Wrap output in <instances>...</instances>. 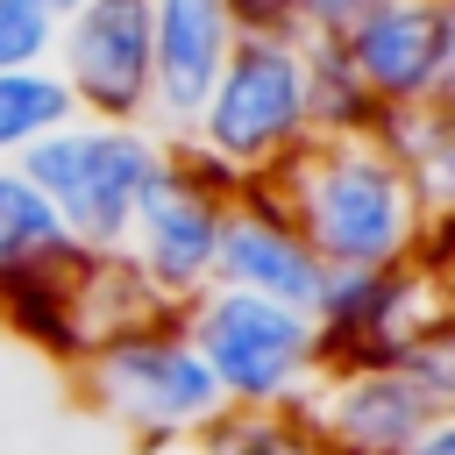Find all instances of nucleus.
<instances>
[{
    "label": "nucleus",
    "instance_id": "f257e3e1",
    "mask_svg": "<svg viewBox=\"0 0 455 455\" xmlns=\"http://www.w3.org/2000/svg\"><path fill=\"white\" fill-rule=\"evenodd\" d=\"M263 185L320 270H398L448 256V213L427 206V192L384 156L377 135H306Z\"/></svg>",
    "mask_w": 455,
    "mask_h": 455
},
{
    "label": "nucleus",
    "instance_id": "f03ea898",
    "mask_svg": "<svg viewBox=\"0 0 455 455\" xmlns=\"http://www.w3.org/2000/svg\"><path fill=\"white\" fill-rule=\"evenodd\" d=\"M171 142L228 185L270 178L306 142V43L291 28H242L220 78Z\"/></svg>",
    "mask_w": 455,
    "mask_h": 455
},
{
    "label": "nucleus",
    "instance_id": "7ed1b4c3",
    "mask_svg": "<svg viewBox=\"0 0 455 455\" xmlns=\"http://www.w3.org/2000/svg\"><path fill=\"white\" fill-rule=\"evenodd\" d=\"M185 341L199 348L213 391L228 412H291L306 398V384L320 377V327L313 313L206 284L199 299L178 306Z\"/></svg>",
    "mask_w": 455,
    "mask_h": 455
},
{
    "label": "nucleus",
    "instance_id": "20e7f679",
    "mask_svg": "<svg viewBox=\"0 0 455 455\" xmlns=\"http://www.w3.org/2000/svg\"><path fill=\"white\" fill-rule=\"evenodd\" d=\"M164 156V128L149 121H64L14 156V171L57 206L78 249H121L142 178Z\"/></svg>",
    "mask_w": 455,
    "mask_h": 455
},
{
    "label": "nucleus",
    "instance_id": "39448f33",
    "mask_svg": "<svg viewBox=\"0 0 455 455\" xmlns=\"http://www.w3.org/2000/svg\"><path fill=\"white\" fill-rule=\"evenodd\" d=\"M71 370H78L85 398H92L114 427H128V434H142V441L206 434V427L228 412L220 391H213V377H206V363H199V348L185 341L178 313L156 320V327H142V334H128V341H107V348L78 355Z\"/></svg>",
    "mask_w": 455,
    "mask_h": 455
},
{
    "label": "nucleus",
    "instance_id": "423d86ee",
    "mask_svg": "<svg viewBox=\"0 0 455 455\" xmlns=\"http://www.w3.org/2000/svg\"><path fill=\"white\" fill-rule=\"evenodd\" d=\"M220 206H228V178L206 171L199 156H185L164 135L156 171L142 178V199L128 213V242L121 256L142 270V284L164 306H185L213 284V235H220Z\"/></svg>",
    "mask_w": 455,
    "mask_h": 455
},
{
    "label": "nucleus",
    "instance_id": "0eeeda50",
    "mask_svg": "<svg viewBox=\"0 0 455 455\" xmlns=\"http://www.w3.org/2000/svg\"><path fill=\"white\" fill-rule=\"evenodd\" d=\"M291 419L320 455H405L427 427L455 419V405L434 398L405 363H320Z\"/></svg>",
    "mask_w": 455,
    "mask_h": 455
},
{
    "label": "nucleus",
    "instance_id": "6e6552de",
    "mask_svg": "<svg viewBox=\"0 0 455 455\" xmlns=\"http://www.w3.org/2000/svg\"><path fill=\"white\" fill-rule=\"evenodd\" d=\"M334 50L377 114L455 100V0H384Z\"/></svg>",
    "mask_w": 455,
    "mask_h": 455
},
{
    "label": "nucleus",
    "instance_id": "1a4fd4ad",
    "mask_svg": "<svg viewBox=\"0 0 455 455\" xmlns=\"http://www.w3.org/2000/svg\"><path fill=\"white\" fill-rule=\"evenodd\" d=\"M50 71L78 121H149V0H78L57 21Z\"/></svg>",
    "mask_w": 455,
    "mask_h": 455
},
{
    "label": "nucleus",
    "instance_id": "9d476101",
    "mask_svg": "<svg viewBox=\"0 0 455 455\" xmlns=\"http://www.w3.org/2000/svg\"><path fill=\"white\" fill-rule=\"evenodd\" d=\"M213 284L249 291V299H270V306H291V313H313V299H320V284H327L320 256H313L306 235L284 220V206L270 199L263 178L228 185L220 235H213Z\"/></svg>",
    "mask_w": 455,
    "mask_h": 455
},
{
    "label": "nucleus",
    "instance_id": "9b49d317",
    "mask_svg": "<svg viewBox=\"0 0 455 455\" xmlns=\"http://www.w3.org/2000/svg\"><path fill=\"white\" fill-rule=\"evenodd\" d=\"M242 36L235 0H149V128L178 135Z\"/></svg>",
    "mask_w": 455,
    "mask_h": 455
},
{
    "label": "nucleus",
    "instance_id": "f8f14e48",
    "mask_svg": "<svg viewBox=\"0 0 455 455\" xmlns=\"http://www.w3.org/2000/svg\"><path fill=\"white\" fill-rule=\"evenodd\" d=\"M71 249H78V242L64 235L57 206H50L14 164H0V291L50 277Z\"/></svg>",
    "mask_w": 455,
    "mask_h": 455
},
{
    "label": "nucleus",
    "instance_id": "ddd939ff",
    "mask_svg": "<svg viewBox=\"0 0 455 455\" xmlns=\"http://www.w3.org/2000/svg\"><path fill=\"white\" fill-rule=\"evenodd\" d=\"M384 142V156L427 192V206L448 213V171H455V100H427V107H391L370 128Z\"/></svg>",
    "mask_w": 455,
    "mask_h": 455
},
{
    "label": "nucleus",
    "instance_id": "4468645a",
    "mask_svg": "<svg viewBox=\"0 0 455 455\" xmlns=\"http://www.w3.org/2000/svg\"><path fill=\"white\" fill-rule=\"evenodd\" d=\"M78 121L71 92L57 85V71H0V164H14L28 142H43L50 128Z\"/></svg>",
    "mask_w": 455,
    "mask_h": 455
},
{
    "label": "nucleus",
    "instance_id": "2eb2a0df",
    "mask_svg": "<svg viewBox=\"0 0 455 455\" xmlns=\"http://www.w3.org/2000/svg\"><path fill=\"white\" fill-rule=\"evenodd\" d=\"M199 441L206 455H320L291 412H220Z\"/></svg>",
    "mask_w": 455,
    "mask_h": 455
},
{
    "label": "nucleus",
    "instance_id": "dca6fc26",
    "mask_svg": "<svg viewBox=\"0 0 455 455\" xmlns=\"http://www.w3.org/2000/svg\"><path fill=\"white\" fill-rule=\"evenodd\" d=\"M50 43H57V21L21 7V0H0V71H43L50 64Z\"/></svg>",
    "mask_w": 455,
    "mask_h": 455
},
{
    "label": "nucleus",
    "instance_id": "f3484780",
    "mask_svg": "<svg viewBox=\"0 0 455 455\" xmlns=\"http://www.w3.org/2000/svg\"><path fill=\"white\" fill-rule=\"evenodd\" d=\"M370 7H384V0H284V28L299 43H341Z\"/></svg>",
    "mask_w": 455,
    "mask_h": 455
},
{
    "label": "nucleus",
    "instance_id": "a211bd4d",
    "mask_svg": "<svg viewBox=\"0 0 455 455\" xmlns=\"http://www.w3.org/2000/svg\"><path fill=\"white\" fill-rule=\"evenodd\" d=\"M405 455H455V419H441V427H427Z\"/></svg>",
    "mask_w": 455,
    "mask_h": 455
},
{
    "label": "nucleus",
    "instance_id": "6ab92c4d",
    "mask_svg": "<svg viewBox=\"0 0 455 455\" xmlns=\"http://www.w3.org/2000/svg\"><path fill=\"white\" fill-rule=\"evenodd\" d=\"M21 7H36V14H50V21H64V14L78 7V0H21Z\"/></svg>",
    "mask_w": 455,
    "mask_h": 455
}]
</instances>
